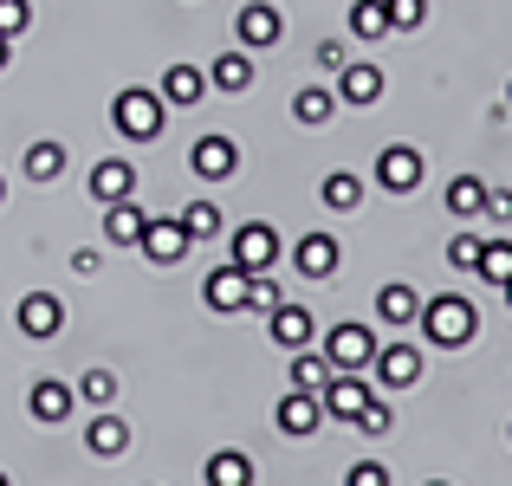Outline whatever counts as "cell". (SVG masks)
I'll return each mask as SVG.
<instances>
[{
  "instance_id": "19",
  "label": "cell",
  "mask_w": 512,
  "mask_h": 486,
  "mask_svg": "<svg viewBox=\"0 0 512 486\" xmlns=\"http://www.w3.org/2000/svg\"><path fill=\"white\" fill-rule=\"evenodd\" d=\"M247 85H253V52H247V46L221 52V59L208 65V91H221V98H240Z\"/></svg>"
},
{
  "instance_id": "17",
  "label": "cell",
  "mask_w": 512,
  "mask_h": 486,
  "mask_svg": "<svg viewBox=\"0 0 512 486\" xmlns=\"http://www.w3.org/2000/svg\"><path fill=\"white\" fill-rule=\"evenodd\" d=\"M130 195H137V169H130L124 156H104L98 169H91V201L111 208V201H130Z\"/></svg>"
},
{
  "instance_id": "45",
  "label": "cell",
  "mask_w": 512,
  "mask_h": 486,
  "mask_svg": "<svg viewBox=\"0 0 512 486\" xmlns=\"http://www.w3.org/2000/svg\"><path fill=\"white\" fill-rule=\"evenodd\" d=\"M500 292H506V305H512V279H506V286H500Z\"/></svg>"
},
{
  "instance_id": "9",
  "label": "cell",
  "mask_w": 512,
  "mask_h": 486,
  "mask_svg": "<svg viewBox=\"0 0 512 486\" xmlns=\"http://www.w3.org/2000/svg\"><path fill=\"white\" fill-rule=\"evenodd\" d=\"M26 409H33V422L59 428V422H72V409H78V389H72V383H59V376H39V383L26 389Z\"/></svg>"
},
{
  "instance_id": "39",
  "label": "cell",
  "mask_w": 512,
  "mask_h": 486,
  "mask_svg": "<svg viewBox=\"0 0 512 486\" xmlns=\"http://www.w3.org/2000/svg\"><path fill=\"white\" fill-rule=\"evenodd\" d=\"M312 59H318V72H331V78H338L344 65H350V52H344V39H318V46H312Z\"/></svg>"
},
{
  "instance_id": "30",
  "label": "cell",
  "mask_w": 512,
  "mask_h": 486,
  "mask_svg": "<svg viewBox=\"0 0 512 486\" xmlns=\"http://www.w3.org/2000/svg\"><path fill=\"white\" fill-rule=\"evenodd\" d=\"M331 357L325 350H299V357H292V389H312V396H325V383H331Z\"/></svg>"
},
{
  "instance_id": "27",
  "label": "cell",
  "mask_w": 512,
  "mask_h": 486,
  "mask_svg": "<svg viewBox=\"0 0 512 486\" xmlns=\"http://www.w3.org/2000/svg\"><path fill=\"white\" fill-rule=\"evenodd\" d=\"M318 201H325L331 214H350L363 201V175H350V169H331L325 182H318Z\"/></svg>"
},
{
  "instance_id": "34",
  "label": "cell",
  "mask_w": 512,
  "mask_h": 486,
  "mask_svg": "<svg viewBox=\"0 0 512 486\" xmlns=\"http://www.w3.org/2000/svg\"><path fill=\"white\" fill-rule=\"evenodd\" d=\"M389 7V33H422L428 26V0H383Z\"/></svg>"
},
{
  "instance_id": "40",
  "label": "cell",
  "mask_w": 512,
  "mask_h": 486,
  "mask_svg": "<svg viewBox=\"0 0 512 486\" xmlns=\"http://www.w3.org/2000/svg\"><path fill=\"white\" fill-rule=\"evenodd\" d=\"M344 486H389V467H383V461H357V467L344 474Z\"/></svg>"
},
{
  "instance_id": "14",
  "label": "cell",
  "mask_w": 512,
  "mask_h": 486,
  "mask_svg": "<svg viewBox=\"0 0 512 486\" xmlns=\"http://www.w3.org/2000/svg\"><path fill=\"white\" fill-rule=\"evenodd\" d=\"M85 448L98 454V461H117V454L130 448V422L117 415V402H111V409H98V415H91V428H85Z\"/></svg>"
},
{
  "instance_id": "21",
  "label": "cell",
  "mask_w": 512,
  "mask_h": 486,
  "mask_svg": "<svg viewBox=\"0 0 512 486\" xmlns=\"http://www.w3.org/2000/svg\"><path fill=\"white\" fill-rule=\"evenodd\" d=\"M292 266H299L312 286H318V279H331V273H338V240H331V234H305L299 247H292Z\"/></svg>"
},
{
  "instance_id": "48",
  "label": "cell",
  "mask_w": 512,
  "mask_h": 486,
  "mask_svg": "<svg viewBox=\"0 0 512 486\" xmlns=\"http://www.w3.org/2000/svg\"><path fill=\"white\" fill-rule=\"evenodd\" d=\"M0 201H7V188H0Z\"/></svg>"
},
{
  "instance_id": "41",
  "label": "cell",
  "mask_w": 512,
  "mask_h": 486,
  "mask_svg": "<svg viewBox=\"0 0 512 486\" xmlns=\"http://www.w3.org/2000/svg\"><path fill=\"white\" fill-rule=\"evenodd\" d=\"M487 221L512 227V188H487Z\"/></svg>"
},
{
  "instance_id": "38",
  "label": "cell",
  "mask_w": 512,
  "mask_h": 486,
  "mask_svg": "<svg viewBox=\"0 0 512 486\" xmlns=\"http://www.w3.org/2000/svg\"><path fill=\"white\" fill-rule=\"evenodd\" d=\"M26 26H33V7H26V0H0V33L20 39Z\"/></svg>"
},
{
  "instance_id": "18",
  "label": "cell",
  "mask_w": 512,
  "mask_h": 486,
  "mask_svg": "<svg viewBox=\"0 0 512 486\" xmlns=\"http://www.w3.org/2000/svg\"><path fill=\"white\" fill-rule=\"evenodd\" d=\"M201 98H208V72H201V65H169L163 72V104L169 111H195Z\"/></svg>"
},
{
  "instance_id": "22",
  "label": "cell",
  "mask_w": 512,
  "mask_h": 486,
  "mask_svg": "<svg viewBox=\"0 0 512 486\" xmlns=\"http://www.w3.org/2000/svg\"><path fill=\"white\" fill-rule=\"evenodd\" d=\"M441 208H448L454 221H480V214H487V182H480V175H454Z\"/></svg>"
},
{
  "instance_id": "13",
  "label": "cell",
  "mask_w": 512,
  "mask_h": 486,
  "mask_svg": "<svg viewBox=\"0 0 512 486\" xmlns=\"http://www.w3.org/2000/svg\"><path fill=\"white\" fill-rule=\"evenodd\" d=\"M201 299H208V305H214V312H221V318L247 312V273H240L234 260H227V266H214V273L201 279Z\"/></svg>"
},
{
  "instance_id": "23",
  "label": "cell",
  "mask_w": 512,
  "mask_h": 486,
  "mask_svg": "<svg viewBox=\"0 0 512 486\" xmlns=\"http://www.w3.org/2000/svg\"><path fill=\"white\" fill-rule=\"evenodd\" d=\"M292 117H299L305 130H325L331 117H338V85H305L299 98H292Z\"/></svg>"
},
{
  "instance_id": "5",
  "label": "cell",
  "mask_w": 512,
  "mask_h": 486,
  "mask_svg": "<svg viewBox=\"0 0 512 486\" xmlns=\"http://www.w3.org/2000/svg\"><path fill=\"white\" fill-rule=\"evenodd\" d=\"M428 175V156L415 150V143H389L383 156H376V188H389V195H415Z\"/></svg>"
},
{
  "instance_id": "7",
  "label": "cell",
  "mask_w": 512,
  "mask_h": 486,
  "mask_svg": "<svg viewBox=\"0 0 512 486\" xmlns=\"http://www.w3.org/2000/svg\"><path fill=\"white\" fill-rule=\"evenodd\" d=\"M13 324H20V337L46 344V337L65 331V299H59V292H26V299L13 305Z\"/></svg>"
},
{
  "instance_id": "1",
  "label": "cell",
  "mask_w": 512,
  "mask_h": 486,
  "mask_svg": "<svg viewBox=\"0 0 512 486\" xmlns=\"http://www.w3.org/2000/svg\"><path fill=\"white\" fill-rule=\"evenodd\" d=\"M422 337L428 344H441V350H461V344H474L480 337V312H474V299H461V292H441V299H422Z\"/></svg>"
},
{
  "instance_id": "16",
  "label": "cell",
  "mask_w": 512,
  "mask_h": 486,
  "mask_svg": "<svg viewBox=\"0 0 512 486\" xmlns=\"http://www.w3.org/2000/svg\"><path fill=\"white\" fill-rule=\"evenodd\" d=\"M363 409H370V383H363V376H331V383H325V415H331V422H357V415Z\"/></svg>"
},
{
  "instance_id": "4",
  "label": "cell",
  "mask_w": 512,
  "mask_h": 486,
  "mask_svg": "<svg viewBox=\"0 0 512 486\" xmlns=\"http://www.w3.org/2000/svg\"><path fill=\"white\" fill-rule=\"evenodd\" d=\"M279 253H286L279 227H273V221H247V227H234V247H227V260H234L240 273H273Z\"/></svg>"
},
{
  "instance_id": "2",
  "label": "cell",
  "mask_w": 512,
  "mask_h": 486,
  "mask_svg": "<svg viewBox=\"0 0 512 486\" xmlns=\"http://www.w3.org/2000/svg\"><path fill=\"white\" fill-rule=\"evenodd\" d=\"M111 124H117V137H130V143H156V137H163V124H169L163 91L124 85V91L111 98Z\"/></svg>"
},
{
  "instance_id": "15",
  "label": "cell",
  "mask_w": 512,
  "mask_h": 486,
  "mask_svg": "<svg viewBox=\"0 0 512 486\" xmlns=\"http://www.w3.org/2000/svg\"><path fill=\"white\" fill-rule=\"evenodd\" d=\"M383 98V65H370V59H350L344 72H338V104H370Z\"/></svg>"
},
{
  "instance_id": "46",
  "label": "cell",
  "mask_w": 512,
  "mask_h": 486,
  "mask_svg": "<svg viewBox=\"0 0 512 486\" xmlns=\"http://www.w3.org/2000/svg\"><path fill=\"white\" fill-rule=\"evenodd\" d=\"M0 486H13V480H7V474H0Z\"/></svg>"
},
{
  "instance_id": "3",
  "label": "cell",
  "mask_w": 512,
  "mask_h": 486,
  "mask_svg": "<svg viewBox=\"0 0 512 486\" xmlns=\"http://www.w3.org/2000/svg\"><path fill=\"white\" fill-rule=\"evenodd\" d=\"M318 350L331 357V370H344V376H363V370L376 363V350H383V344H376V331H370V324L344 318V324H331V331H325V344H318Z\"/></svg>"
},
{
  "instance_id": "31",
  "label": "cell",
  "mask_w": 512,
  "mask_h": 486,
  "mask_svg": "<svg viewBox=\"0 0 512 486\" xmlns=\"http://www.w3.org/2000/svg\"><path fill=\"white\" fill-rule=\"evenodd\" d=\"M117 389L124 383H117V370H104V363H91V370L78 376V402H91V409H111Z\"/></svg>"
},
{
  "instance_id": "36",
  "label": "cell",
  "mask_w": 512,
  "mask_h": 486,
  "mask_svg": "<svg viewBox=\"0 0 512 486\" xmlns=\"http://www.w3.org/2000/svg\"><path fill=\"white\" fill-rule=\"evenodd\" d=\"M480 247H487L480 234H454L448 240V266H454V273H474V266H480Z\"/></svg>"
},
{
  "instance_id": "24",
  "label": "cell",
  "mask_w": 512,
  "mask_h": 486,
  "mask_svg": "<svg viewBox=\"0 0 512 486\" xmlns=\"http://www.w3.org/2000/svg\"><path fill=\"white\" fill-rule=\"evenodd\" d=\"M20 169H26V182H59L65 175V143H52V137H39V143H26V156H20Z\"/></svg>"
},
{
  "instance_id": "32",
  "label": "cell",
  "mask_w": 512,
  "mask_h": 486,
  "mask_svg": "<svg viewBox=\"0 0 512 486\" xmlns=\"http://www.w3.org/2000/svg\"><path fill=\"white\" fill-rule=\"evenodd\" d=\"M474 279H487V286H506V279H512V240H487V247H480Z\"/></svg>"
},
{
  "instance_id": "28",
  "label": "cell",
  "mask_w": 512,
  "mask_h": 486,
  "mask_svg": "<svg viewBox=\"0 0 512 486\" xmlns=\"http://www.w3.org/2000/svg\"><path fill=\"white\" fill-rule=\"evenodd\" d=\"M201 480H208V486H253V461L240 448H221L208 467H201Z\"/></svg>"
},
{
  "instance_id": "11",
  "label": "cell",
  "mask_w": 512,
  "mask_h": 486,
  "mask_svg": "<svg viewBox=\"0 0 512 486\" xmlns=\"http://www.w3.org/2000/svg\"><path fill=\"white\" fill-rule=\"evenodd\" d=\"M188 169H195L201 182H227V175L240 169V143H234V137H195V150H188Z\"/></svg>"
},
{
  "instance_id": "33",
  "label": "cell",
  "mask_w": 512,
  "mask_h": 486,
  "mask_svg": "<svg viewBox=\"0 0 512 486\" xmlns=\"http://www.w3.org/2000/svg\"><path fill=\"white\" fill-rule=\"evenodd\" d=\"M182 227H188V240H214V234H221V208H214V201H188Z\"/></svg>"
},
{
  "instance_id": "12",
  "label": "cell",
  "mask_w": 512,
  "mask_h": 486,
  "mask_svg": "<svg viewBox=\"0 0 512 486\" xmlns=\"http://www.w3.org/2000/svg\"><path fill=\"white\" fill-rule=\"evenodd\" d=\"M370 370H376L383 389H415V383H422V350H415V344H383Z\"/></svg>"
},
{
  "instance_id": "47",
  "label": "cell",
  "mask_w": 512,
  "mask_h": 486,
  "mask_svg": "<svg viewBox=\"0 0 512 486\" xmlns=\"http://www.w3.org/2000/svg\"><path fill=\"white\" fill-rule=\"evenodd\" d=\"M428 486H448V480H428Z\"/></svg>"
},
{
  "instance_id": "10",
  "label": "cell",
  "mask_w": 512,
  "mask_h": 486,
  "mask_svg": "<svg viewBox=\"0 0 512 486\" xmlns=\"http://www.w3.org/2000/svg\"><path fill=\"white\" fill-rule=\"evenodd\" d=\"M137 253H143L150 266H175V260H182V253H188V227H182V214H175V221H156V214H150V221H143Z\"/></svg>"
},
{
  "instance_id": "6",
  "label": "cell",
  "mask_w": 512,
  "mask_h": 486,
  "mask_svg": "<svg viewBox=\"0 0 512 486\" xmlns=\"http://www.w3.org/2000/svg\"><path fill=\"white\" fill-rule=\"evenodd\" d=\"M234 39L247 52H266V46H279L286 39V13L273 7V0H247V7L234 13Z\"/></svg>"
},
{
  "instance_id": "8",
  "label": "cell",
  "mask_w": 512,
  "mask_h": 486,
  "mask_svg": "<svg viewBox=\"0 0 512 486\" xmlns=\"http://www.w3.org/2000/svg\"><path fill=\"white\" fill-rule=\"evenodd\" d=\"M273 422H279V435H292V441L318 435V422H325V396H312V389H286L279 409H273Z\"/></svg>"
},
{
  "instance_id": "42",
  "label": "cell",
  "mask_w": 512,
  "mask_h": 486,
  "mask_svg": "<svg viewBox=\"0 0 512 486\" xmlns=\"http://www.w3.org/2000/svg\"><path fill=\"white\" fill-rule=\"evenodd\" d=\"M98 266H104V253H98V247H78V253H72V273H85V279H91Z\"/></svg>"
},
{
  "instance_id": "37",
  "label": "cell",
  "mask_w": 512,
  "mask_h": 486,
  "mask_svg": "<svg viewBox=\"0 0 512 486\" xmlns=\"http://www.w3.org/2000/svg\"><path fill=\"white\" fill-rule=\"evenodd\" d=\"M389 422H396V415H389V402H383V396H370V409H363L350 428H357V435H389Z\"/></svg>"
},
{
  "instance_id": "20",
  "label": "cell",
  "mask_w": 512,
  "mask_h": 486,
  "mask_svg": "<svg viewBox=\"0 0 512 486\" xmlns=\"http://www.w3.org/2000/svg\"><path fill=\"white\" fill-rule=\"evenodd\" d=\"M266 331H273L279 350H305L318 324H312V312H305V305H273V312H266Z\"/></svg>"
},
{
  "instance_id": "29",
  "label": "cell",
  "mask_w": 512,
  "mask_h": 486,
  "mask_svg": "<svg viewBox=\"0 0 512 486\" xmlns=\"http://www.w3.org/2000/svg\"><path fill=\"white\" fill-rule=\"evenodd\" d=\"M383 33H389V7H383V0H350V39L376 46Z\"/></svg>"
},
{
  "instance_id": "26",
  "label": "cell",
  "mask_w": 512,
  "mask_h": 486,
  "mask_svg": "<svg viewBox=\"0 0 512 486\" xmlns=\"http://www.w3.org/2000/svg\"><path fill=\"white\" fill-rule=\"evenodd\" d=\"M143 221H150V214H143L137 201H111V208H104V240H111V247H137Z\"/></svg>"
},
{
  "instance_id": "44",
  "label": "cell",
  "mask_w": 512,
  "mask_h": 486,
  "mask_svg": "<svg viewBox=\"0 0 512 486\" xmlns=\"http://www.w3.org/2000/svg\"><path fill=\"white\" fill-rule=\"evenodd\" d=\"M506 111H512V78H506Z\"/></svg>"
},
{
  "instance_id": "35",
  "label": "cell",
  "mask_w": 512,
  "mask_h": 486,
  "mask_svg": "<svg viewBox=\"0 0 512 486\" xmlns=\"http://www.w3.org/2000/svg\"><path fill=\"white\" fill-rule=\"evenodd\" d=\"M273 305H286L279 279L273 273H247V312H273Z\"/></svg>"
},
{
  "instance_id": "25",
  "label": "cell",
  "mask_w": 512,
  "mask_h": 486,
  "mask_svg": "<svg viewBox=\"0 0 512 486\" xmlns=\"http://www.w3.org/2000/svg\"><path fill=\"white\" fill-rule=\"evenodd\" d=\"M376 318H383V324H415V318H422V292L402 286V279H389V286L376 292Z\"/></svg>"
},
{
  "instance_id": "43",
  "label": "cell",
  "mask_w": 512,
  "mask_h": 486,
  "mask_svg": "<svg viewBox=\"0 0 512 486\" xmlns=\"http://www.w3.org/2000/svg\"><path fill=\"white\" fill-rule=\"evenodd\" d=\"M7 65H13V39L0 33V72H7Z\"/></svg>"
},
{
  "instance_id": "49",
  "label": "cell",
  "mask_w": 512,
  "mask_h": 486,
  "mask_svg": "<svg viewBox=\"0 0 512 486\" xmlns=\"http://www.w3.org/2000/svg\"><path fill=\"white\" fill-rule=\"evenodd\" d=\"M506 435H512V428H506Z\"/></svg>"
}]
</instances>
